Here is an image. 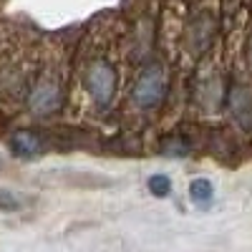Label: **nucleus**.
<instances>
[{
  "label": "nucleus",
  "instance_id": "nucleus-10",
  "mask_svg": "<svg viewBox=\"0 0 252 252\" xmlns=\"http://www.w3.org/2000/svg\"><path fill=\"white\" fill-rule=\"evenodd\" d=\"M3 166H5V161H3V157H0V172H3Z\"/></svg>",
  "mask_w": 252,
  "mask_h": 252
},
{
  "label": "nucleus",
  "instance_id": "nucleus-4",
  "mask_svg": "<svg viewBox=\"0 0 252 252\" xmlns=\"http://www.w3.org/2000/svg\"><path fill=\"white\" fill-rule=\"evenodd\" d=\"M10 146H13L15 157L20 159H35L43 154V139L31 129H18L10 139Z\"/></svg>",
  "mask_w": 252,
  "mask_h": 252
},
{
  "label": "nucleus",
  "instance_id": "nucleus-5",
  "mask_svg": "<svg viewBox=\"0 0 252 252\" xmlns=\"http://www.w3.org/2000/svg\"><path fill=\"white\" fill-rule=\"evenodd\" d=\"M229 103H232L235 119L245 126V129H252V98H250V94L245 89H235Z\"/></svg>",
  "mask_w": 252,
  "mask_h": 252
},
{
  "label": "nucleus",
  "instance_id": "nucleus-9",
  "mask_svg": "<svg viewBox=\"0 0 252 252\" xmlns=\"http://www.w3.org/2000/svg\"><path fill=\"white\" fill-rule=\"evenodd\" d=\"M149 192L154 194V197H166L172 192V182H169V177H164V174H154V177H149Z\"/></svg>",
  "mask_w": 252,
  "mask_h": 252
},
{
  "label": "nucleus",
  "instance_id": "nucleus-1",
  "mask_svg": "<svg viewBox=\"0 0 252 252\" xmlns=\"http://www.w3.org/2000/svg\"><path fill=\"white\" fill-rule=\"evenodd\" d=\"M83 83H86V91L96 106L106 109L116 96L119 76L109 61H91V66L86 68V76H83Z\"/></svg>",
  "mask_w": 252,
  "mask_h": 252
},
{
  "label": "nucleus",
  "instance_id": "nucleus-6",
  "mask_svg": "<svg viewBox=\"0 0 252 252\" xmlns=\"http://www.w3.org/2000/svg\"><path fill=\"white\" fill-rule=\"evenodd\" d=\"M189 197H192L197 204H209V202H212V197H215L212 182H209V179H204V177L194 179L192 184H189Z\"/></svg>",
  "mask_w": 252,
  "mask_h": 252
},
{
  "label": "nucleus",
  "instance_id": "nucleus-3",
  "mask_svg": "<svg viewBox=\"0 0 252 252\" xmlns=\"http://www.w3.org/2000/svg\"><path fill=\"white\" fill-rule=\"evenodd\" d=\"M63 103V89H61V81L53 73L40 76L33 89L28 94V109L35 116H53Z\"/></svg>",
  "mask_w": 252,
  "mask_h": 252
},
{
  "label": "nucleus",
  "instance_id": "nucleus-7",
  "mask_svg": "<svg viewBox=\"0 0 252 252\" xmlns=\"http://www.w3.org/2000/svg\"><path fill=\"white\" fill-rule=\"evenodd\" d=\"M161 152L166 157H184V154H189V144L182 136H172L161 144Z\"/></svg>",
  "mask_w": 252,
  "mask_h": 252
},
{
  "label": "nucleus",
  "instance_id": "nucleus-8",
  "mask_svg": "<svg viewBox=\"0 0 252 252\" xmlns=\"http://www.w3.org/2000/svg\"><path fill=\"white\" fill-rule=\"evenodd\" d=\"M20 207H23V199L15 192H10V189L0 187V209H3V212H18Z\"/></svg>",
  "mask_w": 252,
  "mask_h": 252
},
{
  "label": "nucleus",
  "instance_id": "nucleus-2",
  "mask_svg": "<svg viewBox=\"0 0 252 252\" xmlns=\"http://www.w3.org/2000/svg\"><path fill=\"white\" fill-rule=\"evenodd\" d=\"M166 96V73L157 63H149L134 83V101L141 109H157Z\"/></svg>",
  "mask_w": 252,
  "mask_h": 252
}]
</instances>
